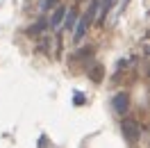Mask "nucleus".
<instances>
[{
    "label": "nucleus",
    "instance_id": "f257e3e1",
    "mask_svg": "<svg viewBox=\"0 0 150 148\" xmlns=\"http://www.w3.org/2000/svg\"><path fill=\"white\" fill-rule=\"evenodd\" d=\"M98 7H100V0H91L89 7H86V11L82 14V16H77L80 21H75V25H73V41L75 43H80V41L86 37L91 23L98 18Z\"/></svg>",
    "mask_w": 150,
    "mask_h": 148
},
{
    "label": "nucleus",
    "instance_id": "f03ea898",
    "mask_svg": "<svg viewBox=\"0 0 150 148\" xmlns=\"http://www.w3.org/2000/svg\"><path fill=\"white\" fill-rule=\"evenodd\" d=\"M121 128H123V137L127 139L130 144H137L139 141V134H141V130H139V123L137 121H130V119H125L121 123Z\"/></svg>",
    "mask_w": 150,
    "mask_h": 148
},
{
    "label": "nucleus",
    "instance_id": "7ed1b4c3",
    "mask_svg": "<svg viewBox=\"0 0 150 148\" xmlns=\"http://www.w3.org/2000/svg\"><path fill=\"white\" fill-rule=\"evenodd\" d=\"M112 107L116 114H127V110H130V96L125 91H118L112 98Z\"/></svg>",
    "mask_w": 150,
    "mask_h": 148
},
{
    "label": "nucleus",
    "instance_id": "20e7f679",
    "mask_svg": "<svg viewBox=\"0 0 150 148\" xmlns=\"http://www.w3.org/2000/svg\"><path fill=\"white\" fill-rule=\"evenodd\" d=\"M64 14H66V7H64V5L52 7V14H50V18H48V28L57 30L59 25H62V21H64Z\"/></svg>",
    "mask_w": 150,
    "mask_h": 148
},
{
    "label": "nucleus",
    "instance_id": "39448f33",
    "mask_svg": "<svg viewBox=\"0 0 150 148\" xmlns=\"http://www.w3.org/2000/svg\"><path fill=\"white\" fill-rule=\"evenodd\" d=\"M46 28H48V18H46V16H41L34 25H30V28L25 30V34H28V37H41V34L46 32Z\"/></svg>",
    "mask_w": 150,
    "mask_h": 148
},
{
    "label": "nucleus",
    "instance_id": "423d86ee",
    "mask_svg": "<svg viewBox=\"0 0 150 148\" xmlns=\"http://www.w3.org/2000/svg\"><path fill=\"white\" fill-rule=\"evenodd\" d=\"M114 5H118V0H100V7H98V23H103L107 18V14L112 11Z\"/></svg>",
    "mask_w": 150,
    "mask_h": 148
},
{
    "label": "nucleus",
    "instance_id": "0eeeda50",
    "mask_svg": "<svg viewBox=\"0 0 150 148\" xmlns=\"http://www.w3.org/2000/svg\"><path fill=\"white\" fill-rule=\"evenodd\" d=\"M75 21H77V14H75L73 9H66L64 21H62V25H59V28L66 30V32H71V30H73V25H75Z\"/></svg>",
    "mask_w": 150,
    "mask_h": 148
},
{
    "label": "nucleus",
    "instance_id": "6e6552de",
    "mask_svg": "<svg viewBox=\"0 0 150 148\" xmlns=\"http://www.w3.org/2000/svg\"><path fill=\"white\" fill-rule=\"evenodd\" d=\"M57 2H59V0H41V2H39V9L41 11H50L52 7H57Z\"/></svg>",
    "mask_w": 150,
    "mask_h": 148
},
{
    "label": "nucleus",
    "instance_id": "1a4fd4ad",
    "mask_svg": "<svg viewBox=\"0 0 150 148\" xmlns=\"http://www.w3.org/2000/svg\"><path fill=\"white\" fill-rule=\"evenodd\" d=\"M73 102H75V105H82V102H84V96H82V93H75V96H73Z\"/></svg>",
    "mask_w": 150,
    "mask_h": 148
},
{
    "label": "nucleus",
    "instance_id": "9d476101",
    "mask_svg": "<svg viewBox=\"0 0 150 148\" xmlns=\"http://www.w3.org/2000/svg\"><path fill=\"white\" fill-rule=\"evenodd\" d=\"M127 2H130V0H118V9H125V7H127Z\"/></svg>",
    "mask_w": 150,
    "mask_h": 148
}]
</instances>
